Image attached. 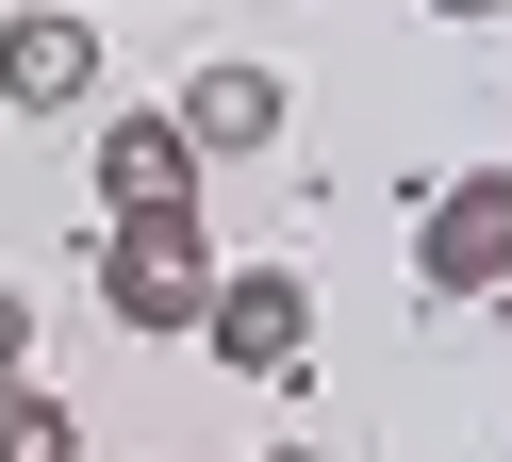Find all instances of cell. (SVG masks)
Masks as SVG:
<instances>
[{
  "instance_id": "8",
  "label": "cell",
  "mask_w": 512,
  "mask_h": 462,
  "mask_svg": "<svg viewBox=\"0 0 512 462\" xmlns=\"http://www.w3.org/2000/svg\"><path fill=\"white\" fill-rule=\"evenodd\" d=\"M17 347H34V297H17V281H0V363H17Z\"/></svg>"
},
{
  "instance_id": "4",
  "label": "cell",
  "mask_w": 512,
  "mask_h": 462,
  "mask_svg": "<svg viewBox=\"0 0 512 462\" xmlns=\"http://www.w3.org/2000/svg\"><path fill=\"white\" fill-rule=\"evenodd\" d=\"M100 215H199V149H182L166 99H116L100 116Z\"/></svg>"
},
{
  "instance_id": "10",
  "label": "cell",
  "mask_w": 512,
  "mask_h": 462,
  "mask_svg": "<svg viewBox=\"0 0 512 462\" xmlns=\"http://www.w3.org/2000/svg\"><path fill=\"white\" fill-rule=\"evenodd\" d=\"M265 462H331V446H265Z\"/></svg>"
},
{
  "instance_id": "7",
  "label": "cell",
  "mask_w": 512,
  "mask_h": 462,
  "mask_svg": "<svg viewBox=\"0 0 512 462\" xmlns=\"http://www.w3.org/2000/svg\"><path fill=\"white\" fill-rule=\"evenodd\" d=\"M0 462H83V413L17 380V396H0Z\"/></svg>"
},
{
  "instance_id": "11",
  "label": "cell",
  "mask_w": 512,
  "mask_h": 462,
  "mask_svg": "<svg viewBox=\"0 0 512 462\" xmlns=\"http://www.w3.org/2000/svg\"><path fill=\"white\" fill-rule=\"evenodd\" d=\"M0 396H17V363H0Z\"/></svg>"
},
{
  "instance_id": "3",
  "label": "cell",
  "mask_w": 512,
  "mask_h": 462,
  "mask_svg": "<svg viewBox=\"0 0 512 462\" xmlns=\"http://www.w3.org/2000/svg\"><path fill=\"white\" fill-rule=\"evenodd\" d=\"M413 281H430V297H512V165H463V182H430Z\"/></svg>"
},
{
  "instance_id": "9",
  "label": "cell",
  "mask_w": 512,
  "mask_h": 462,
  "mask_svg": "<svg viewBox=\"0 0 512 462\" xmlns=\"http://www.w3.org/2000/svg\"><path fill=\"white\" fill-rule=\"evenodd\" d=\"M430 17H512V0H430Z\"/></svg>"
},
{
  "instance_id": "5",
  "label": "cell",
  "mask_w": 512,
  "mask_h": 462,
  "mask_svg": "<svg viewBox=\"0 0 512 462\" xmlns=\"http://www.w3.org/2000/svg\"><path fill=\"white\" fill-rule=\"evenodd\" d=\"M0 99H17V116H83V99H100V17L17 0V17H0Z\"/></svg>"
},
{
  "instance_id": "1",
  "label": "cell",
  "mask_w": 512,
  "mask_h": 462,
  "mask_svg": "<svg viewBox=\"0 0 512 462\" xmlns=\"http://www.w3.org/2000/svg\"><path fill=\"white\" fill-rule=\"evenodd\" d=\"M199 297H215V231H199V215H116V231H100V314H116V330L182 347Z\"/></svg>"
},
{
  "instance_id": "2",
  "label": "cell",
  "mask_w": 512,
  "mask_h": 462,
  "mask_svg": "<svg viewBox=\"0 0 512 462\" xmlns=\"http://www.w3.org/2000/svg\"><path fill=\"white\" fill-rule=\"evenodd\" d=\"M199 347L232 363V380H298V363H314V281H298V264H215Z\"/></svg>"
},
{
  "instance_id": "6",
  "label": "cell",
  "mask_w": 512,
  "mask_h": 462,
  "mask_svg": "<svg viewBox=\"0 0 512 462\" xmlns=\"http://www.w3.org/2000/svg\"><path fill=\"white\" fill-rule=\"evenodd\" d=\"M166 116H182L199 165H248V149H281V66H182Z\"/></svg>"
}]
</instances>
